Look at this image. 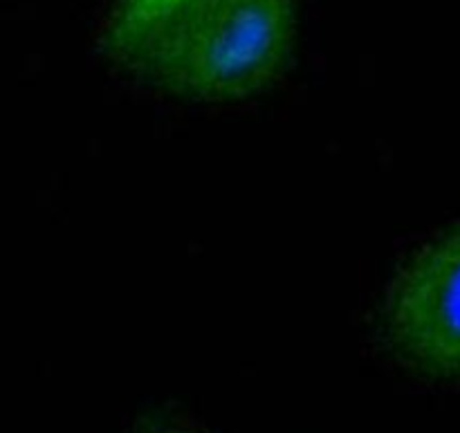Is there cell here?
Returning a JSON list of instances; mask_svg holds the SVG:
<instances>
[{
  "label": "cell",
  "instance_id": "6da1fadb",
  "mask_svg": "<svg viewBox=\"0 0 460 433\" xmlns=\"http://www.w3.org/2000/svg\"><path fill=\"white\" fill-rule=\"evenodd\" d=\"M296 39V0H196L128 70L173 99L234 103L286 75Z\"/></svg>",
  "mask_w": 460,
  "mask_h": 433
},
{
  "label": "cell",
  "instance_id": "7a4b0ae2",
  "mask_svg": "<svg viewBox=\"0 0 460 433\" xmlns=\"http://www.w3.org/2000/svg\"><path fill=\"white\" fill-rule=\"evenodd\" d=\"M377 344L413 380L460 382V223L418 247L385 292Z\"/></svg>",
  "mask_w": 460,
  "mask_h": 433
},
{
  "label": "cell",
  "instance_id": "3957f363",
  "mask_svg": "<svg viewBox=\"0 0 460 433\" xmlns=\"http://www.w3.org/2000/svg\"><path fill=\"white\" fill-rule=\"evenodd\" d=\"M196 0H115L99 31V49L128 70L146 45Z\"/></svg>",
  "mask_w": 460,
  "mask_h": 433
},
{
  "label": "cell",
  "instance_id": "277c9868",
  "mask_svg": "<svg viewBox=\"0 0 460 433\" xmlns=\"http://www.w3.org/2000/svg\"><path fill=\"white\" fill-rule=\"evenodd\" d=\"M117 433H216L209 425L173 404L144 409Z\"/></svg>",
  "mask_w": 460,
  "mask_h": 433
}]
</instances>
